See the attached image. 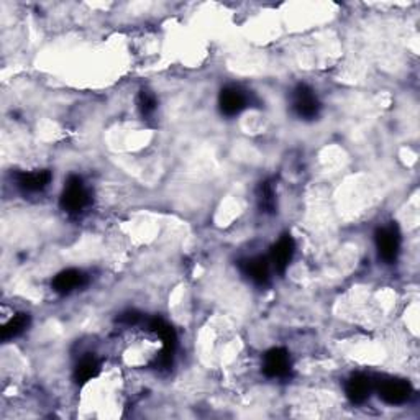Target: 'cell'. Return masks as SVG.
<instances>
[{
	"label": "cell",
	"mask_w": 420,
	"mask_h": 420,
	"mask_svg": "<svg viewBox=\"0 0 420 420\" xmlns=\"http://www.w3.org/2000/svg\"><path fill=\"white\" fill-rule=\"evenodd\" d=\"M89 202V194L82 184V179L79 176H71L69 179L66 181V188L61 194L59 205L61 209L67 214H77L81 212Z\"/></svg>",
	"instance_id": "cell-1"
},
{
	"label": "cell",
	"mask_w": 420,
	"mask_h": 420,
	"mask_svg": "<svg viewBox=\"0 0 420 420\" xmlns=\"http://www.w3.org/2000/svg\"><path fill=\"white\" fill-rule=\"evenodd\" d=\"M293 108L297 117L304 120H314L320 113V102L309 86L299 84L293 92Z\"/></svg>",
	"instance_id": "cell-2"
},
{
	"label": "cell",
	"mask_w": 420,
	"mask_h": 420,
	"mask_svg": "<svg viewBox=\"0 0 420 420\" xmlns=\"http://www.w3.org/2000/svg\"><path fill=\"white\" fill-rule=\"evenodd\" d=\"M375 240L380 258L385 259L386 263L396 261L399 255V248H401V235H399L397 228L394 225L380 228V230L376 232Z\"/></svg>",
	"instance_id": "cell-3"
},
{
	"label": "cell",
	"mask_w": 420,
	"mask_h": 420,
	"mask_svg": "<svg viewBox=\"0 0 420 420\" xmlns=\"http://www.w3.org/2000/svg\"><path fill=\"white\" fill-rule=\"evenodd\" d=\"M380 397L389 406H399L411 397L412 387L404 380H387L380 385Z\"/></svg>",
	"instance_id": "cell-4"
},
{
	"label": "cell",
	"mask_w": 420,
	"mask_h": 420,
	"mask_svg": "<svg viewBox=\"0 0 420 420\" xmlns=\"http://www.w3.org/2000/svg\"><path fill=\"white\" fill-rule=\"evenodd\" d=\"M291 368V358L284 348H273L264 355L263 371L268 378H281L288 375Z\"/></svg>",
	"instance_id": "cell-5"
},
{
	"label": "cell",
	"mask_w": 420,
	"mask_h": 420,
	"mask_svg": "<svg viewBox=\"0 0 420 420\" xmlns=\"http://www.w3.org/2000/svg\"><path fill=\"white\" fill-rule=\"evenodd\" d=\"M294 250H295V245L291 235H283L278 240L276 245L271 248L269 259H271L273 266L276 268L278 273L283 274L286 271V268L289 266V263H291V259L294 256Z\"/></svg>",
	"instance_id": "cell-6"
},
{
	"label": "cell",
	"mask_w": 420,
	"mask_h": 420,
	"mask_svg": "<svg viewBox=\"0 0 420 420\" xmlns=\"http://www.w3.org/2000/svg\"><path fill=\"white\" fill-rule=\"evenodd\" d=\"M373 389H375V382L368 375H355L351 376L348 382H346V396L353 404H363L368 401V397L371 396Z\"/></svg>",
	"instance_id": "cell-7"
},
{
	"label": "cell",
	"mask_w": 420,
	"mask_h": 420,
	"mask_svg": "<svg viewBox=\"0 0 420 420\" xmlns=\"http://www.w3.org/2000/svg\"><path fill=\"white\" fill-rule=\"evenodd\" d=\"M220 110L227 117H235L246 107V96L237 87H225L219 97Z\"/></svg>",
	"instance_id": "cell-8"
},
{
	"label": "cell",
	"mask_w": 420,
	"mask_h": 420,
	"mask_svg": "<svg viewBox=\"0 0 420 420\" xmlns=\"http://www.w3.org/2000/svg\"><path fill=\"white\" fill-rule=\"evenodd\" d=\"M242 273L251 279L255 284H268L269 281V263L266 258H250L240 263Z\"/></svg>",
	"instance_id": "cell-9"
},
{
	"label": "cell",
	"mask_w": 420,
	"mask_h": 420,
	"mask_svg": "<svg viewBox=\"0 0 420 420\" xmlns=\"http://www.w3.org/2000/svg\"><path fill=\"white\" fill-rule=\"evenodd\" d=\"M86 284L84 273H81L79 269H66L61 271L58 276L53 279V289L58 294H69L74 289H79Z\"/></svg>",
	"instance_id": "cell-10"
},
{
	"label": "cell",
	"mask_w": 420,
	"mask_h": 420,
	"mask_svg": "<svg viewBox=\"0 0 420 420\" xmlns=\"http://www.w3.org/2000/svg\"><path fill=\"white\" fill-rule=\"evenodd\" d=\"M51 183L50 171H35V173H20L17 176L18 188H22L27 193H38L43 191Z\"/></svg>",
	"instance_id": "cell-11"
},
{
	"label": "cell",
	"mask_w": 420,
	"mask_h": 420,
	"mask_svg": "<svg viewBox=\"0 0 420 420\" xmlns=\"http://www.w3.org/2000/svg\"><path fill=\"white\" fill-rule=\"evenodd\" d=\"M148 329L152 330L153 334H157L159 339H161L163 350L173 351V353H174L176 344H178V336H176V331H174L173 327H171L168 322H164L163 319L154 317V319L149 320Z\"/></svg>",
	"instance_id": "cell-12"
},
{
	"label": "cell",
	"mask_w": 420,
	"mask_h": 420,
	"mask_svg": "<svg viewBox=\"0 0 420 420\" xmlns=\"http://www.w3.org/2000/svg\"><path fill=\"white\" fill-rule=\"evenodd\" d=\"M98 370H101V365H98V361L94 356L82 358L74 371L76 381L81 382V385H84V382L91 381L92 378H96L98 375Z\"/></svg>",
	"instance_id": "cell-13"
},
{
	"label": "cell",
	"mask_w": 420,
	"mask_h": 420,
	"mask_svg": "<svg viewBox=\"0 0 420 420\" xmlns=\"http://www.w3.org/2000/svg\"><path fill=\"white\" fill-rule=\"evenodd\" d=\"M30 324V315L28 314H17L13 315V319H10L7 324L2 327V340H12L20 334H23L25 329H27Z\"/></svg>",
	"instance_id": "cell-14"
},
{
	"label": "cell",
	"mask_w": 420,
	"mask_h": 420,
	"mask_svg": "<svg viewBox=\"0 0 420 420\" xmlns=\"http://www.w3.org/2000/svg\"><path fill=\"white\" fill-rule=\"evenodd\" d=\"M256 195L261 212H264V214H273L274 209H276V197H274L273 184L269 181H264V183L259 184Z\"/></svg>",
	"instance_id": "cell-15"
},
{
	"label": "cell",
	"mask_w": 420,
	"mask_h": 420,
	"mask_svg": "<svg viewBox=\"0 0 420 420\" xmlns=\"http://www.w3.org/2000/svg\"><path fill=\"white\" fill-rule=\"evenodd\" d=\"M138 107H140V112H142L143 117L152 115V113L157 110V98H154L152 92L143 89L138 96Z\"/></svg>",
	"instance_id": "cell-16"
},
{
	"label": "cell",
	"mask_w": 420,
	"mask_h": 420,
	"mask_svg": "<svg viewBox=\"0 0 420 420\" xmlns=\"http://www.w3.org/2000/svg\"><path fill=\"white\" fill-rule=\"evenodd\" d=\"M140 320H142V315L138 312H135V310H127V312H123L120 317H118V324L137 325Z\"/></svg>",
	"instance_id": "cell-17"
}]
</instances>
